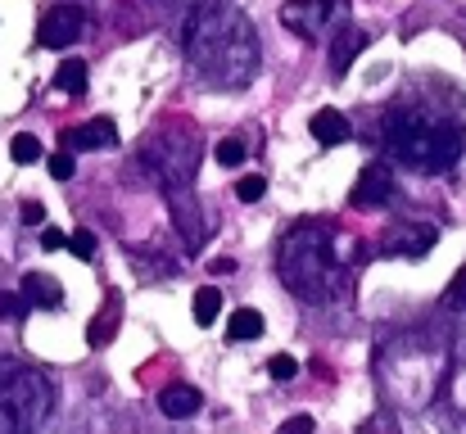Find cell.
<instances>
[{"mask_svg": "<svg viewBox=\"0 0 466 434\" xmlns=\"http://www.w3.org/2000/svg\"><path fill=\"white\" fill-rule=\"evenodd\" d=\"M186 55L208 86L236 91L258 73V36L254 23L231 0H199L186 18Z\"/></svg>", "mask_w": 466, "mask_h": 434, "instance_id": "cell-1", "label": "cell"}, {"mask_svg": "<svg viewBox=\"0 0 466 434\" xmlns=\"http://www.w3.org/2000/svg\"><path fill=\"white\" fill-rule=\"evenodd\" d=\"M380 136L390 158L412 172H449L462 158V123L440 118L421 105H394L380 123Z\"/></svg>", "mask_w": 466, "mask_h": 434, "instance_id": "cell-2", "label": "cell"}, {"mask_svg": "<svg viewBox=\"0 0 466 434\" xmlns=\"http://www.w3.org/2000/svg\"><path fill=\"white\" fill-rule=\"evenodd\" d=\"M444 371H449V358L431 335H403V339L385 344L376 358L380 394L394 399L399 408H426L440 394Z\"/></svg>", "mask_w": 466, "mask_h": 434, "instance_id": "cell-3", "label": "cell"}, {"mask_svg": "<svg viewBox=\"0 0 466 434\" xmlns=\"http://www.w3.org/2000/svg\"><path fill=\"white\" fill-rule=\"evenodd\" d=\"M277 272L286 289L304 303H326L339 286V258H335V231L326 222H299L277 245Z\"/></svg>", "mask_w": 466, "mask_h": 434, "instance_id": "cell-4", "label": "cell"}, {"mask_svg": "<svg viewBox=\"0 0 466 434\" xmlns=\"http://www.w3.org/2000/svg\"><path fill=\"white\" fill-rule=\"evenodd\" d=\"M55 412V380L36 367L0 358V434H32Z\"/></svg>", "mask_w": 466, "mask_h": 434, "instance_id": "cell-5", "label": "cell"}, {"mask_svg": "<svg viewBox=\"0 0 466 434\" xmlns=\"http://www.w3.org/2000/svg\"><path fill=\"white\" fill-rule=\"evenodd\" d=\"M141 158H146V167L155 172L158 190H167V186H190V177H195V167H199V145H195V136H186L181 127H167V132H158V136L146 141Z\"/></svg>", "mask_w": 466, "mask_h": 434, "instance_id": "cell-6", "label": "cell"}, {"mask_svg": "<svg viewBox=\"0 0 466 434\" xmlns=\"http://www.w3.org/2000/svg\"><path fill=\"white\" fill-rule=\"evenodd\" d=\"M344 18H349V0H290V5H281V23L304 41H321Z\"/></svg>", "mask_w": 466, "mask_h": 434, "instance_id": "cell-7", "label": "cell"}, {"mask_svg": "<svg viewBox=\"0 0 466 434\" xmlns=\"http://www.w3.org/2000/svg\"><path fill=\"white\" fill-rule=\"evenodd\" d=\"M163 199H167V213H172V227H177L181 245H186L190 254H199L204 240H208V222H204V208H199L195 190H190V186H167Z\"/></svg>", "mask_w": 466, "mask_h": 434, "instance_id": "cell-8", "label": "cell"}, {"mask_svg": "<svg viewBox=\"0 0 466 434\" xmlns=\"http://www.w3.org/2000/svg\"><path fill=\"white\" fill-rule=\"evenodd\" d=\"M86 32V9L82 5H50L46 14H41V27H36V45H46V50H68L77 36Z\"/></svg>", "mask_w": 466, "mask_h": 434, "instance_id": "cell-9", "label": "cell"}, {"mask_svg": "<svg viewBox=\"0 0 466 434\" xmlns=\"http://www.w3.org/2000/svg\"><path fill=\"white\" fill-rule=\"evenodd\" d=\"M390 199H394V172H390L385 163L362 167L358 181H353V190H349V204H353V208H380V204H390Z\"/></svg>", "mask_w": 466, "mask_h": 434, "instance_id": "cell-10", "label": "cell"}, {"mask_svg": "<svg viewBox=\"0 0 466 434\" xmlns=\"http://www.w3.org/2000/svg\"><path fill=\"white\" fill-rule=\"evenodd\" d=\"M435 227H426V222H412V227H399V231H390L385 240H380V258H426L431 249H435Z\"/></svg>", "mask_w": 466, "mask_h": 434, "instance_id": "cell-11", "label": "cell"}, {"mask_svg": "<svg viewBox=\"0 0 466 434\" xmlns=\"http://www.w3.org/2000/svg\"><path fill=\"white\" fill-rule=\"evenodd\" d=\"M367 41H371V36H367L362 27H344V32H335L330 55H326V64H330V77H335V82H339V77L353 68V59L367 50Z\"/></svg>", "mask_w": 466, "mask_h": 434, "instance_id": "cell-12", "label": "cell"}, {"mask_svg": "<svg viewBox=\"0 0 466 434\" xmlns=\"http://www.w3.org/2000/svg\"><path fill=\"white\" fill-rule=\"evenodd\" d=\"M59 141H64V149H114L118 145V127L109 118H91L82 127H68Z\"/></svg>", "mask_w": 466, "mask_h": 434, "instance_id": "cell-13", "label": "cell"}, {"mask_svg": "<svg viewBox=\"0 0 466 434\" xmlns=\"http://www.w3.org/2000/svg\"><path fill=\"white\" fill-rule=\"evenodd\" d=\"M199 408H204V394L190 389V385H167V389L158 394V412L172 417V421H186V417H195Z\"/></svg>", "mask_w": 466, "mask_h": 434, "instance_id": "cell-14", "label": "cell"}, {"mask_svg": "<svg viewBox=\"0 0 466 434\" xmlns=\"http://www.w3.org/2000/svg\"><path fill=\"white\" fill-rule=\"evenodd\" d=\"M309 132H312V141H321V145H344L349 136H353V127H349V118H344L339 109H321V114H312Z\"/></svg>", "mask_w": 466, "mask_h": 434, "instance_id": "cell-15", "label": "cell"}, {"mask_svg": "<svg viewBox=\"0 0 466 434\" xmlns=\"http://www.w3.org/2000/svg\"><path fill=\"white\" fill-rule=\"evenodd\" d=\"M23 298L36 303V308H59V303H64V289H59L55 277H46V272H27V277H23Z\"/></svg>", "mask_w": 466, "mask_h": 434, "instance_id": "cell-16", "label": "cell"}, {"mask_svg": "<svg viewBox=\"0 0 466 434\" xmlns=\"http://www.w3.org/2000/svg\"><path fill=\"white\" fill-rule=\"evenodd\" d=\"M118 317H123V303H118V294H109V298H105V308L96 312V321H91V330H86V339H91V348H105V344L114 339V330H118Z\"/></svg>", "mask_w": 466, "mask_h": 434, "instance_id": "cell-17", "label": "cell"}, {"mask_svg": "<svg viewBox=\"0 0 466 434\" xmlns=\"http://www.w3.org/2000/svg\"><path fill=\"white\" fill-rule=\"evenodd\" d=\"M263 330H268V321H263V312H254V308H240V312L227 317V335H231V339H258Z\"/></svg>", "mask_w": 466, "mask_h": 434, "instance_id": "cell-18", "label": "cell"}, {"mask_svg": "<svg viewBox=\"0 0 466 434\" xmlns=\"http://www.w3.org/2000/svg\"><path fill=\"white\" fill-rule=\"evenodd\" d=\"M55 86H59L64 96H82V91H86V64H82V59H64L59 73H55Z\"/></svg>", "mask_w": 466, "mask_h": 434, "instance_id": "cell-19", "label": "cell"}, {"mask_svg": "<svg viewBox=\"0 0 466 434\" xmlns=\"http://www.w3.org/2000/svg\"><path fill=\"white\" fill-rule=\"evenodd\" d=\"M218 312H222V294H218L213 286H204L199 294H195V321H199V326H213Z\"/></svg>", "mask_w": 466, "mask_h": 434, "instance_id": "cell-20", "label": "cell"}, {"mask_svg": "<svg viewBox=\"0 0 466 434\" xmlns=\"http://www.w3.org/2000/svg\"><path fill=\"white\" fill-rule=\"evenodd\" d=\"M9 158H14V163H23V167H27V163H36V158H41V141H36V136H27V132H23V136H14V141H9Z\"/></svg>", "mask_w": 466, "mask_h": 434, "instance_id": "cell-21", "label": "cell"}, {"mask_svg": "<svg viewBox=\"0 0 466 434\" xmlns=\"http://www.w3.org/2000/svg\"><path fill=\"white\" fill-rule=\"evenodd\" d=\"M23 312H27L23 289H5V294H0V321H23Z\"/></svg>", "mask_w": 466, "mask_h": 434, "instance_id": "cell-22", "label": "cell"}, {"mask_svg": "<svg viewBox=\"0 0 466 434\" xmlns=\"http://www.w3.org/2000/svg\"><path fill=\"white\" fill-rule=\"evenodd\" d=\"M68 249H73V258L96 263V236H91V231H73V236H68Z\"/></svg>", "mask_w": 466, "mask_h": 434, "instance_id": "cell-23", "label": "cell"}, {"mask_svg": "<svg viewBox=\"0 0 466 434\" xmlns=\"http://www.w3.org/2000/svg\"><path fill=\"white\" fill-rule=\"evenodd\" d=\"M358 434H399V417H394V412H376V417L362 421Z\"/></svg>", "mask_w": 466, "mask_h": 434, "instance_id": "cell-24", "label": "cell"}, {"mask_svg": "<svg viewBox=\"0 0 466 434\" xmlns=\"http://www.w3.org/2000/svg\"><path fill=\"white\" fill-rule=\"evenodd\" d=\"M213 154H218V163H222V167H240L249 149H245L240 141H218V149H213Z\"/></svg>", "mask_w": 466, "mask_h": 434, "instance_id": "cell-25", "label": "cell"}, {"mask_svg": "<svg viewBox=\"0 0 466 434\" xmlns=\"http://www.w3.org/2000/svg\"><path fill=\"white\" fill-rule=\"evenodd\" d=\"M77 172V163H73V149H59V154H50V177L55 181H68Z\"/></svg>", "mask_w": 466, "mask_h": 434, "instance_id": "cell-26", "label": "cell"}, {"mask_svg": "<svg viewBox=\"0 0 466 434\" xmlns=\"http://www.w3.org/2000/svg\"><path fill=\"white\" fill-rule=\"evenodd\" d=\"M268 371H272V380H295V376H299V362H295L290 353H277V358L268 362Z\"/></svg>", "mask_w": 466, "mask_h": 434, "instance_id": "cell-27", "label": "cell"}, {"mask_svg": "<svg viewBox=\"0 0 466 434\" xmlns=\"http://www.w3.org/2000/svg\"><path fill=\"white\" fill-rule=\"evenodd\" d=\"M263 190H268V181H263V177H245V181L236 186V195H240L245 204H258V199H263Z\"/></svg>", "mask_w": 466, "mask_h": 434, "instance_id": "cell-28", "label": "cell"}, {"mask_svg": "<svg viewBox=\"0 0 466 434\" xmlns=\"http://www.w3.org/2000/svg\"><path fill=\"white\" fill-rule=\"evenodd\" d=\"M444 303H449V308H466V267L458 272V277H453V281H449V294H444Z\"/></svg>", "mask_w": 466, "mask_h": 434, "instance_id": "cell-29", "label": "cell"}, {"mask_svg": "<svg viewBox=\"0 0 466 434\" xmlns=\"http://www.w3.org/2000/svg\"><path fill=\"white\" fill-rule=\"evenodd\" d=\"M41 249H50V254L55 249H68V236L59 227H41Z\"/></svg>", "mask_w": 466, "mask_h": 434, "instance_id": "cell-30", "label": "cell"}, {"mask_svg": "<svg viewBox=\"0 0 466 434\" xmlns=\"http://www.w3.org/2000/svg\"><path fill=\"white\" fill-rule=\"evenodd\" d=\"M18 213H23V222H27V227H46V208H41L36 199H23V208H18Z\"/></svg>", "mask_w": 466, "mask_h": 434, "instance_id": "cell-31", "label": "cell"}, {"mask_svg": "<svg viewBox=\"0 0 466 434\" xmlns=\"http://www.w3.org/2000/svg\"><path fill=\"white\" fill-rule=\"evenodd\" d=\"M312 430H317V426H312V417H290L277 434H312Z\"/></svg>", "mask_w": 466, "mask_h": 434, "instance_id": "cell-32", "label": "cell"}, {"mask_svg": "<svg viewBox=\"0 0 466 434\" xmlns=\"http://www.w3.org/2000/svg\"><path fill=\"white\" fill-rule=\"evenodd\" d=\"M208 272H213V277H231V272H236V258H213Z\"/></svg>", "mask_w": 466, "mask_h": 434, "instance_id": "cell-33", "label": "cell"}]
</instances>
